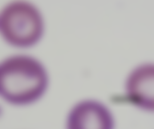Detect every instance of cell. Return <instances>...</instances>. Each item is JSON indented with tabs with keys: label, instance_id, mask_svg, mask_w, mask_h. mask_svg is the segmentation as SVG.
Returning <instances> with one entry per match:
<instances>
[{
	"label": "cell",
	"instance_id": "1",
	"mask_svg": "<svg viewBox=\"0 0 154 129\" xmlns=\"http://www.w3.org/2000/svg\"><path fill=\"white\" fill-rule=\"evenodd\" d=\"M49 82L46 69L32 57L12 56L0 65V94L11 105L25 106L37 102L45 94Z\"/></svg>",
	"mask_w": 154,
	"mask_h": 129
},
{
	"label": "cell",
	"instance_id": "2",
	"mask_svg": "<svg viewBox=\"0 0 154 129\" xmlns=\"http://www.w3.org/2000/svg\"><path fill=\"white\" fill-rule=\"evenodd\" d=\"M45 25L34 5L24 2L9 3L0 14V30L4 40L18 48L36 45L42 37Z\"/></svg>",
	"mask_w": 154,
	"mask_h": 129
},
{
	"label": "cell",
	"instance_id": "3",
	"mask_svg": "<svg viewBox=\"0 0 154 129\" xmlns=\"http://www.w3.org/2000/svg\"><path fill=\"white\" fill-rule=\"evenodd\" d=\"M114 119L106 106L93 100L75 105L67 115L66 129H114Z\"/></svg>",
	"mask_w": 154,
	"mask_h": 129
},
{
	"label": "cell",
	"instance_id": "4",
	"mask_svg": "<svg viewBox=\"0 0 154 129\" xmlns=\"http://www.w3.org/2000/svg\"><path fill=\"white\" fill-rule=\"evenodd\" d=\"M126 94L132 104L154 111V65H143L132 71L127 81Z\"/></svg>",
	"mask_w": 154,
	"mask_h": 129
}]
</instances>
